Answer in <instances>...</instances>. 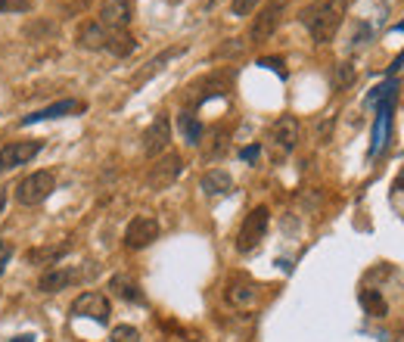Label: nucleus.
<instances>
[{"mask_svg": "<svg viewBox=\"0 0 404 342\" xmlns=\"http://www.w3.org/2000/svg\"><path fill=\"white\" fill-rule=\"evenodd\" d=\"M345 10H349L345 0H311L302 10V25L317 44H330L345 22Z\"/></svg>", "mask_w": 404, "mask_h": 342, "instance_id": "obj_1", "label": "nucleus"}, {"mask_svg": "<svg viewBox=\"0 0 404 342\" xmlns=\"http://www.w3.org/2000/svg\"><path fill=\"white\" fill-rule=\"evenodd\" d=\"M268 221H270V208L268 206H255L246 215V221L240 224V234H236V252H252L258 243L268 234Z\"/></svg>", "mask_w": 404, "mask_h": 342, "instance_id": "obj_2", "label": "nucleus"}, {"mask_svg": "<svg viewBox=\"0 0 404 342\" xmlns=\"http://www.w3.org/2000/svg\"><path fill=\"white\" fill-rule=\"evenodd\" d=\"M53 190H56L53 171H34V175L19 181V187H16V202H19V206H40Z\"/></svg>", "mask_w": 404, "mask_h": 342, "instance_id": "obj_3", "label": "nucleus"}, {"mask_svg": "<svg viewBox=\"0 0 404 342\" xmlns=\"http://www.w3.org/2000/svg\"><path fill=\"white\" fill-rule=\"evenodd\" d=\"M68 315L72 317H90L97 323H109V299L97 289H88L81 293L72 305H68Z\"/></svg>", "mask_w": 404, "mask_h": 342, "instance_id": "obj_4", "label": "nucleus"}, {"mask_svg": "<svg viewBox=\"0 0 404 342\" xmlns=\"http://www.w3.org/2000/svg\"><path fill=\"white\" fill-rule=\"evenodd\" d=\"M155 240H159V221H155L153 215L131 218L128 230H125V246H128L131 252H140V249L153 246Z\"/></svg>", "mask_w": 404, "mask_h": 342, "instance_id": "obj_5", "label": "nucleus"}, {"mask_svg": "<svg viewBox=\"0 0 404 342\" xmlns=\"http://www.w3.org/2000/svg\"><path fill=\"white\" fill-rule=\"evenodd\" d=\"M40 149H44V141H13L7 147H0V175L31 162Z\"/></svg>", "mask_w": 404, "mask_h": 342, "instance_id": "obj_6", "label": "nucleus"}, {"mask_svg": "<svg viewBox=\"0 0 404 342\" xmlns=\"http://www.w3.org/2000/svg\"><path fill=\"white\" fill-rule=\"evenodd\" d=\"M168 147H171V121L165 112H159L153 119V125L143 131V153L149 159H155V156H162Z\"/></svg>", "mask_w": 404, "mask_h": 342, "instance_id": "obj_7", "label": "nucleus"}, {"mask_svg": "<svg viewBox=\"0 0 404 342\" xmlns=\"http://www.w3.org/2000/svg\"><path fill=\"white\" fill-rule=\"evenodd\" d=\"M283 0H270L268 7L262 10V13L255 16V22H252V28H249V38H252V44H262V40H270V34L280 28V22H283Z\"/></svg>", "mask_w": 404, "mask_h": 342, "instance_id": "obj_8", "label": "nucleus"}, {"mask_svg": "<svg viewBox=\"0 0 404 342\" xmlns=\"http://www.w3.org/2000/svg\"><path fill=\"white\" fill-rule=\"evenodd\" d=\"M177 175H181V156L177 153H162L159 162L149 168L147 184L153 190H165V187H171V184L177 181Z\"/></svg>", "mask_w": 404, "mask_h": 342, "instance_id": "obj_9", "label": "nucleus"}, {"mask_svg": "<svg viewBox=\"0 0 404 342\" xmlns=\"http://www.w3.org/2000/svg\"><path fill=\"white\" fill-rule=\"evenodd\" d=\"M100 25H106L109 32H128L131 25V0H103L100 3Z\"/></svg>", "mask_w": 404, "mask_h": 342, "instance_id": "obj_10", "label": "nucleus"}, {"mask_svg": "<svg viewBox=\"0 0 404 342\" xmlns=\"http://www.w3.org/2000/svg\"><path fill=\"white\" fill-rule=\"evenodd\" d=\"M270 141L283 149V153H292L302 141V125H299L296 115H280V119L270 125Z\"/></svg>", "mask_w": 404, "mask_h": 342, "instance_id": "obj_11", "label": "nucleus"}, {"mask_svg": "<svg viewBox=\"0 0 404 342\" xmlns=\"http://www.w3.org/2000/svg\"><path fill=\"white\" fill-rule=\"evenodd\" d=\"M81 277H84V271L68 268V265H62V268H50V271H44V274L38 277V289L40 293H60V289L78 283Z\"/></svg>", "mask_w": 404, "mask_h": 342, "instance_id": "obj_12", "label": "nucleus"}, {"mask_svg": "<svg viewBox=\"0 0 404 342\" xmlns=\"http://www.w3.org/2000/svg\"><path fill=\"white\" fill-rule=\"evenodd\" d=\"M109 28L100 25V22H84V25L78 28V34H75V40H78L81 50H106V40H109Z\"/></svg>", "mask_w": 404, "mask_h": 342, "instance_id": "obj_13", "label": "nucleus"}, {"mask_svg": "<svg viewBox=\"0 0 404 342\" xmlns=\"http://www.w3.org/2000/svg\"><path fill=\"white\" fill-rule=\"evenodd\" d=\"M392 97H395V90H392V94L386 97L383 103H379L377 127H373V147H370V156H379V153H383L386 141H389V112H392Z\"/></svg>", "mask_w": 404, "mask_h": 342, "instance_id": "obj_14", "label": "nucleus"}, {"mask_svg": "<svg viewBox=\"0 0 404 342\" xmlns=\"http://www.w3.org/2000/svg\"><path fill=\"white\" fill-rule=\"evenodd\" d=\"M202 193L205 196H227L230 190H233V178L224 171V168H212V171H205L199 181Z\"/></svg>", "mask_w": 404, "mask_h": 342, "instance_id": "obj_15", "label": "nucleus"}, {"mask_svg": "<svg viewBox=\"0 0 404 342\" xmlns=\"http://www.w3.org/2000/svg\"><path fill=\"white\" fill-rule=\"evenodd\" d=\"M78 109H81V103H78V100H60V103H53V106H47V109H38V112L25 115V119H22V125H34V121H47V119H60V115H68V112H78Z\"/></svg>", "mask_w": 404, "mask_h": 342, "instance_id": "obj_16", "label": "nucleus"}, {"mask_svg": "<svg viewBox=\"0 0 404 342\" xmlns=\"http://www.w3.org/2000/svg\"><path fill=\"white\" fill-rule=\"evenodd\" d=\"M224 295H227V302L236 305V308H249V305H255V299H258L255 286H252V283H246V280H233Z\"/></svg>", "mask_w": 404, "mask_h": 342, "instance_id": "obj_17", "label": "nucleus"}, {"mask_svg": "<svg viewBox=\"0 0 404 342\" xmlns=\"http://www.w3.org/2000/svg\"><path fill=\"white\" fill-rule=\"evenodd\" d=\"M109 289H112L118 299H125V302H143L140 286H137V280H131L128 274H115L112 280H109Z\"/></svg>", "mask_w": 404, "mask_h": 342, "instance_id": "obj_18", "label": "nucleus"}, {"mask_svg": "<svg viewBox=\"0 0 404 342\" xmlns=\"http://www.w3.org/2000/svg\"><path fill=\"white\" fill-rule=\"evenodd\" d=\"M177 127H181L184 141H187L190 147H199V143H202V121L196 119L190 109H184V112L177 115Z\"/></svg>", "mask_w": 404, "mask_h": 342, "instance_id": "obj_19", "label": "nucleus"}, {"mask_svg": "<svg viewBox=\"0 0 404 342\" xmlns=\"http://www.w3.org/2000/svg\"><path fill=\"white\" fill-rule=\"evenodd\" d=\"M181 53H184V47H168V50H162V53L155 56V60H149V62H147V69H143V72L137 75V84L149 81L155 72H162V69H165V62H171L175 56H181Z\"/></svg>", "mask_w": 404, "mask_h": 342, "instance_id": "obj_20", "label": "nucleus"}, {"mask_svg": "<svg viewBox=\"0 0 404 342\" xmlns=\"http://www.w3.org/2000/svg\"><path fill=\"white\" fill-rule=\"evenodd\" d=\"M134 47H137V40L131 38L128 32H112V34H109V40H106V50L112 56H118V60H121V56H131V53H134Z\"/></svg>", "mask_w": 404, "mask_h": 342, "instance_id": "obj_21", "label": "nucleus"}, {"mask_svg": "<svg viewBox=\"0 0 404 342\" xmlns=\"http://www.w3.org/2000/svg\"><path fill=\"white\" fill-rule=\"evenodd\" d=\"M68 246H72V243H56V246H47V249H31V252H28V262L53 265L56 258H62V255L68 252Z\"/></svg>", "mask_w": 404, "mask_h": 342, "instance_id": "obj_22", "label": "nucleus"}, {"mask_svg": "<svg viewBox=\"0 0 404 342\" xmlns=\"http://www.w3.org/2000/svg\"><path fill=\"white\" fill-rule=\"evenodd\" d=\"M361 305L370 311L373 317H386V315H389V305H386V299L377 293V289H364V293H361Z\"/></svg>", "mask_w": 404, "mask_h": 342, "instance_id": "obj_23", "label": "nucleus"}, {"mask_svg": "<svg viewBox=\"0 0 404 342\" xmlns=\"http://www.w3.org/2000/svg\"><path fill=\"white\" fill-rule=\"evenodd\" d=\"M109 342H140V330L131 327V323H118V327H112Z\"/></svg>", "mask_w": 404, "mask_h": 342, "instance_id": "obj_24", "label": "nucleus"}, {"mask_svg": "<svg viewBox=\"0 0 404 342\" xmlns=\"http://www.w3.org/2000/svg\"><path fill=\"white\" fill-rule=\"evenodd\" d=\"M351 81H355V69H351L349 62H342V66H336V75H333V84H336V90L349 88Z\"/></svg>", "mask_w": 404, "mask_h": 342, "instance_id": "obj_25", "label": "nucleus"}, {"mask_svg": "<svg viewBox=\"0 0 404 342\" xmlns=\"http://www.w3.org/2000/svg\"><path fill=\"white\" fill-rule=\"evenodd\" d=\"M31 0H0V13H28Z\"/></svg>", "mask_w": 404, "mask_h": 342, "instance_id": "obj_26", "label": "nucleus"}, {"mask_svg": "<svg viewBox=\"0 0 404 342\" xmlns=\"http://www.w3.org/2000/svg\"><path fill=\"white\" fill-rule=\"evenodd\" d=\"M262 0H230V13L233 16H249Z\"/></svg>", "mask_w": 404, "mask_h": 342, "instance_id": "obj_27", "label": "nucleus"}, {"mask_svg": "<svg viewBox=\"0 0 404 342\" xmlns=\"http://www.w3.org/2000/svg\"><path fill=\"white\" fill-rule=\"evenodd\" d=\"M258 153H262L258 147H246V149H242V159H246V162H255V159H258Z\"/></svg>", "mask_w": 404, "mask_h": 342, "instance_id": "obj_28", "label": "nucleus"}, {"mask_svg": "<svg viewBox=\"0 0 404 342\" xmlns=\"http://www.w3.org/2000/svg\"><path fill=\"white\" fill-rule=\"evenodd\" d=\"M258 66H268V69H280L283 62H280V60H262V62H258Z\"/></svg>", "mask_w": 404, "mask_h": 342, "instance_id": "obj_29", "label": "nucleus"}, {"mask_svg": "<svg viewBox=\"0 0 404 342\" xmlns=\"http://www.w3.org/2000/svg\"><path fill=\"white\" fill-rule=\"evenodd\" d=\"M13 342H38V339H34V336L31 333H22V336H16V339Z\"/></svg>", "mask_w": 404, "mask_h": 342, "instance_id": "obj_30", "label": "nucleus"}, {"mask_svg": "<svg viewBox=\"0 0 404 342\" xmlns=\"http://www.w3.org/2000/svg\"><path fill=\"white\" fill-rule=\"evenodd\" d=\"M7 255H10V249H7V243L0 240V258H7Z\"/></svg>", "mask_w": 404, "mask_h": 342, "instance_id": "obj_31", "label": "nucleus"}, {"mask_svg": "<svg viewBox=\"0 0 404 342\" xmlns=\"http://www.w3.org/2000/svg\"><path fill=\"white\" fill-rule=\"evenodd\" d=\"M7 262H10V255H7V258H0V274H3V268H7Z\"/></svg>", "mask_w": 404, "mask_h": 342, "instance_id": "obj_32", "label": "nucleus"}, {"mask_svg": "<svg viewBox=\"0 0 404 342\" xmlns=\"http://www.w3.org/2000/svg\"><path fill=\"white\" fill-rule=\"evenodd\" d=\"M395 187H398V190H404V175L398 178V184H395Z\"/></svg>", "mask_w": 404, "mask_h": 342, "instance_id": "obj_33", "label": "nucleus"}, {"mask_svg": "<svg viewBox=\"0 0 404 342\" xmlns=\"http://www.w3.org/2000/svg\"><path fill=\"white\" fill-rule=\"evenodd\" d=\"M209 3H218V0H209Z\"/></svg>", "mask_w": 404, "mask_h": 342, "instance_id": "obj_34", "label": "nucleus"}]
</instances>
